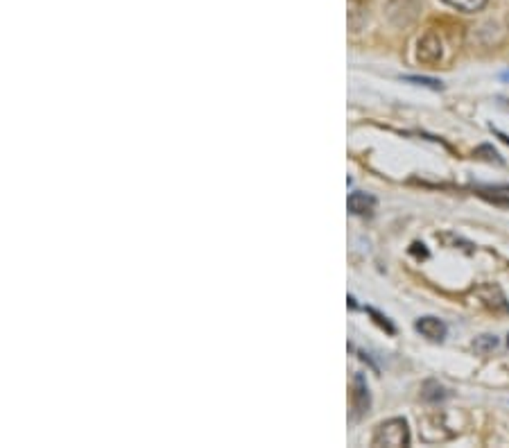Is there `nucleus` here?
<instances>
[{
    "mask_svg": "<svg viewBox=\"0 0 509 448\" xmlns=\"http://www.w3.org/2000/svg\"><path fill=\"white\" fill-rule=\"evenodd\" d=\"M371 446H392V448L410 446L408 421L401 417H394V419H387V421H382L371 437Z\"/></svg>",
    "mask_w": 509,
    "mask_h": 448,
    "instance_id": "1",
    "label": "nucleus"
},
{
    "mask_svg": "<svg viewBox=\"0 0 509 448\" xmlns=\"http://www.w3.org/2000/svg\"><path fill=\"white\" fill-rule=\"evenodd\" d=\"M441 55H444V45H441V39L435 32H426L419 39L417 45V59L426 66H435L441 62Z\"/></svg>",
    "mask_w": 509,
    "mask_h": 448,
    "instance_id": "2",
    "label": "nucleus"
},
{
    "mask_svg": "<svg viewBox=\"0 0 509 448\" xmlns=\"http://www.w3.org/2000/svg\"><path fill=\"white\" fill-rule=\"evenodd\" d=\"M421 9V0H389L387 16L394 25H410Z\"/></svg>",
    "mask_w": 509,
    "mask_h": 448,
    "instance_id": "3",
    "label": "nucleus"
},
{
    "mask_svg": "<svg viewBox=\"0 0 509 448\" xmlns=\"http://www.w3.org/2000/svg\"><path fill=\"white\" fill-rule=\"evenodd\" d=\"M369 387L362 374L353 376V387H351V405H353V419H360L369 410Z\"/></svg>",
    "mask_w": 509,
    "mask_h": 448,
    "instance_id": "4",
    "label": "nucleus"
},
{
    "mask_svg": "<svg viewBox=\"0 0 509 448\" xmlns=\"http://www.w3.org/2000/svg\"><path fill=\"white\" fill-rule=\"evenodd\" d=\"M417 331L421 333V335L424 338H428V340H432V342H441L446 338V333H448V328H446V324L441 321L439 317H421L419 321H417Z\"/></svg>",
    "mask_w": 509,
    "mask_h": 448,
    "instance_id": "5",
    "label": "nucleus"
},
{
    "mask_svg": "<svg viewBox=\"0 0 509 448\" xmlns=\"http://www.w3.org/2000/svg\"><path fill=\"white\" fill-rule=\"evenodd\" d=\"M347 206L353 215H369L373 211V206H376V199L369 193H351Z\"/></svg>",
    "mask_w": 509,
    "mask_h": 448,
    "instance_id": "6",
    "label": "nucleus"
},
{
    "mask_svg": "<svg viewBox=\"0 0 509 448\" xmlns=\"http://www.w3.org/2000/svg\"><path fill=\"white\" fill-rule=\"evenodd\" d=\"M480 195L489 202L509 206V186H496V188H480Z\"/></svg>",
    "mask_w": 509,
    "mask_h": 448,
    "instance_id": "7",
    "label": "nucleus"
},
{
    "mask_svg": "<svg viewBox=\"0 0 509 448\" xmlns=\"http://www.w3.org/2000/svg\"><path fill=\"white\" fill-rule=\"evenodd\" d=\"M446 5L459 9V12H466V14H475V12H482L487 7L489 0H444Z\"/></svg>",
    "mask_w": 509,
    "mask_h": 448,
    "instance_id": "8",
    "label": "nucleus"
},
{
    "mask_svg": "<svg viewBox=\"0 0 509 448\" xmlns=\"http://www.w3.org/2000/svg\"><path fill=\"white\" fill-rule=\"evenodd\" d=\"M421 396H424V401H428V403H437V401H444V398L448 396V392L439 383H432V380H430V383L424 385V392H421Z\"/></svg>",
    "mask_w": 509,
    "mask_h": 448,
    "instance_id": "9",
    "label": "nucleus"
},
{
    "mask_svg": "<svg viewBox=\"0 0 509 448\" xmlns=\"http://www.w3.org/2000/svg\"><path fill=\"white\" fill-rule=\"evenodd\" d=\"M496 347H498V338L496 335H480L473 342V349L480 351V354H489V351H494Z\"/></svg>",
    "mask_w": 509,
    "mask_h": 448,
    "instance_id": "10",
    "label": "nucleus"
},
{
    "mask_svg": "<svg viewBox=\"0 0 509 448\" xmlns=\"http://www.w3.org/2000/svg\"><path fill=\"white\" fill-rule=\"evenodd\" d=\"M406 82H412V84H419V87H428L432 91H441L444 89V84L439 80H432V78H421V75H408Z\"/></svg>",
    "mask_w": 509,
    "mask_h": 448,
    "instance_id": "11",
    "label": "nucleus"
},
{
    "mask_svg": "<svg viewBox=\"0 0 509 448\" xmlns=\"http://www.w3.org/2000/svg\"><path fill=\"white\" fill-rule=\"evenodd\" d=\"M473 154H475V157H480V154H487V157H485L487 161H496V164H503V157L498 154V152H496L492 145H480V147L473 152Z\"/></svg>",
    "mask_w": 509,
    "mask_h": 448,
    "instance_id": "12",
    "label": "nucleus"
},
{
    "mask_svg": "<svg viewBox=\"0 0 509 448\" xmlns=\"http://www.w3.org/2000/svg\"><path fill=\"white\" fill-rule=\"evenodd\" d=\"M367 310H369L371 317H376V324H378V326H382V328H385L387 333H394V324H392L387 317H382V315H380V312H376L373 308H367Z\"/></svg>",
    "mask_w": 509,
    "mask_h": 448,
    "instance_id": "13",
    "label": "nucleus"
},
{
    "mask_svg": "<svg viewBox=\"0 0 509 448\" xmlns=\"http://www.w3.org/2000/svg\"><path fill=\"white\" fill-rule=\"evenodd\" d=\"M492 129H494V127H492ZM494 134H496L498 138H503V140L507 143V145H509V136H507V134H503V131H501V129H494Z\"/></svg>",
    "mask_w": 509,
    "mask_h": 448,
    "instance_id": "14",
    "label": "nucleus"
},
{
    "mask_svg": "<svg viewBox=\"0 0 509 448\" xmlns=\"http://www.w3.org/2000/svg\"><path fill=\"white\" fill-rule=\"evenodd\" d=\"M501 80H505V82H509V71H505V73L501 75Z\"/></svg>",
    "mask_w": 509,
    "mask_h": 448,
    "instance_id": "15",
    "label": "nucleus"
},
{
    "mask_svg": "<svg viewBox=\"0 0 509 448\" xmlns=\"http://www.w3.org/2000/svg\"><path fill=\"white\" fill-rule=\"evenodd\" d=\"M507 345H509V338H507Z\"/></svg>",
    "mask_w": 509,
    "mask_h": 448,
    "instance_id": "16",
    "label": "nucleus"
}]
</instances>
